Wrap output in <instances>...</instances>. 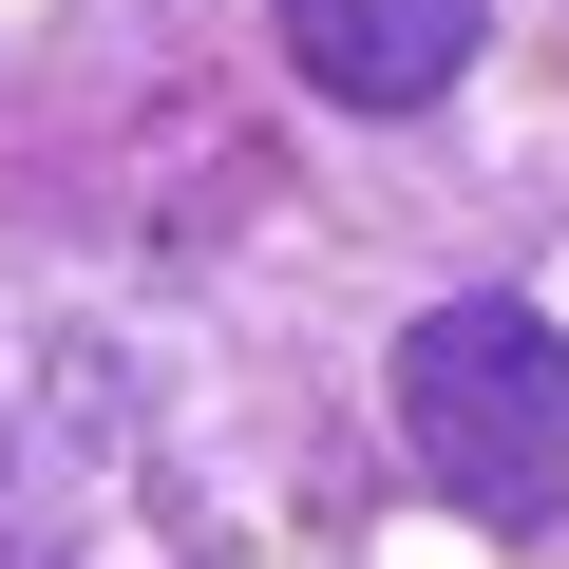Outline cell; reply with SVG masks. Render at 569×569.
I'll return each instance as SVG.
<instances>
[{
    "label": "cell",
    "instance_id": "obj_2",
    "mask_svg": "<svg viewBox=\"0 0 569 569\" xmlns=\"http://www.w3.org/2000/svg\"><path fill=\"white\" fill-rule=\"evenodd\" d=\"M284 58H305L342 114H418L475 58V0H284Z\"/></svg>",
    "mask_w": 569,
    "mask_h": 569
},
{
    "label": "cell",
    "instance_id": "obj_1",
    "mask_svg": "<svg viewBox=\"0 0 569 569\" xmlns=\"http://www.w3.org/2000/svg\"><path fill=\"white\" fill-rule=\"evenodd\" d=\"M399 456L475 531H531L569 493V323H531V305H418L399 323Z\"/></svg>",
    "mask_w": 569,
    "mask_h": 569
}]
</instances>
